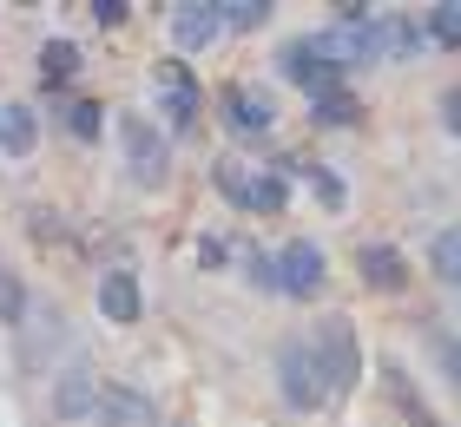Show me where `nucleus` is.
<instances>
[{
    "mask_svg": "<svg viewBox=\"0 0 461 427\" xmlns=\"http://www.w3.org/2000/svg\"><path fill=\"white\" fill-rule=\"evenodd\" d=\"M0 309H20V289H14V276L0 270Z\"/></svg>",
    "mask_w": 461,
    "mask_h": 427,
    "instance_id": "nucleus-26",
    "label": "nucleus"
},
{
    "mask_svg": "<svg viewBox=\"0 0 461 427\" xmlns=\"http://www.w3.org/2000/svg\"><path fill=\"white\" fill-rule=\"evenodd\" d=\"M442 369H448V375L461 381V349H455V342H442Z\"/></svg>",
    "mask_w": 461,
    "mask_h": 427,
    "instance_id": "nucleus-27",
    "label": "nucleus"
},
{
    "mask_svg": "<svg viewBox=\"0 0 461 427\" xmlns=\"http://www.w3.org/2000/svg\"><path fill=\"white\" fill-rule=\"evenodd\" d=\"M67 132H73V138H99V105H93V99H73V105H67Z\"/></svg>",
    "mask_w": 461,
    "mask_h": 427,
    "instance_id": "nucleus-19",
    "label": "nucleus"
},
{
    "mask_svg": "<svg viewBox=\"0 0 461 427\" xmlns=\"http://www.w3.org/2000/svg\"><path fill=\"white\" fill-rule=\"evenodd\" d=\"M106 427H158V414H152V401H145L139 388H119V381H106L99 388V408H93Z\"/></svg>",
    "mask_w": 461,
    "mask_h": 427,
    "instance_id": "nucleus-9",
    "label": "nucleus"
},
{
    "mask_svg": "<svg viewBox=\"0 0 461 427\" xmlns=\"http://www.w3.org/2000/svg\"><path fill=\"white\" fill-rule=\"evenodd\" d=\"M310 361H317L323 395L356 388V375H363V349H356V329L343 323V316H330V323L317 329V342H310Z\"/></svg>",
    "mask_w": 461,
    "mask_h": 427,
    "instance_id": "nucleus-2",
    "label": "nucleus"
},
{
    "mask_svg": "<svg viewBox=\"0 0 461 427\" xmlns=\"http://www.w3.org/2000/svg\"><path fill=\"white\" fill-rule=\"evenodd\" d=\"M317 53H323L337 73H349V67H369V59L383 53V20H375L369 7H343V27L317 33Z\"/></svg>",
    "mask_w": 461,
    "mask_h": 427,
    "instance_id": "nucleus-1",
    "label": "nucleus"
},
{
    "mask_svg": "<svg viewBox=\"0 0 461 427\" xmlns=\"http://www.w3.org/2000/svg\"><path fill=\"white\" fill-rule=\"evenodd\" d=\"M33 138H40V125H33V112L27 105H0V152H33Z\"/></svg>",
    "mask_w": 461,
    "mask_h": 427,
    "instance_id": "nucleus-13",
    "label": "nucleus"
},
{
    "mask_svg": "<svg viewBox=\"0 0 461 427\" xmlns=\"http://www.w3.org/2000/svg\"><path fill=\"white\" fill-rule=\"evenodd\" d=\"M165 93V119L178 125V132H192L198 125V85H158Z\"/></svg>",
    "mask_w": 461,
    "mask_h": 427,
    "instance_id": "nucleus-16",
    "label": "nucleus"
},
{
    "mask_svg": "<svg viewBox=\"0 0 461 427\" xmlns=\"http://www.w3.org/2000/svg\"><path fill=\"white\" fill-rule=\"evenodd\" d=\"M93 408H99V381L86 369H73L59 381V414H93Z\"/></svg>",
    "mask_w": 461,
    "mask_h": 427,
    "instance_id": "nucleus-14",
    "label": "nucleus"
},
{
    "mask_svg": "<svg viewBox=\"0 0 461 427\" xmlns=\"http://www.w3.org/2000/svg\"><path fill=\"white\" fill-rule=\"evenodd\" d=\"M310 178H317V198H323V204H343V184H337V171H310Z\"/></svg>",
    "mask_w": 461,
    "mask_h": 427,
    "instance_id": "nucleus-23",
    "label": "nucleus"
},
{
    "mask_svg": "<svg viewBox=\"0 0 461 427\" xmlns=\"http://www.w3.org/2000/svg\"><path fill=\"white\" fill-rule=\"evenodd\" d=\"M218 178H224V198L244 204V210H277L284 204V178H277V171H238V165H224Z\"/></svg>",
    "mask_w": 461,
    "mask_h": 427,
    "instance_id": "nucleus-5",
    "label": "nucleus"
},
{
    "mask_svg": "<svg viewBox=\"0 0 461 427\" xmlns=\"http://www.w3.org/2000/svg\"><path fill=\"white\" fill-rule=\"evenodd\" d=\"M442 119H448V132H455V138H461V85H455V93H448V99H442Z\"/></svg>",
    "mask_w": 461,
    "mask_h": 427,
    "instance_id": "nucleus-25",
    "label": "nucleus"
},
{
    "mask_svg": "<svg viewBox=\"0 0 461 427\" xmlns=\"http://www.w3.org/2000/svg\"><path fill=\"white\" fill-rule=\"evenodd\" d=\"M40 67H47V85H67V79L79 73V47H67V40H47Z\"/></svg>",
    "mask_w": 461,
    "mask_h": 427,
    "instance_id": "nucleus-17",
    "label": "nucleus"
},
{
    "mask_svg": "<svg viewBox=\"0 0 461 427\" xmlns=\"http://www.w3.org/2000/svg\"><path fill=\"white\" fill-rule=\"evenodd\" d=\"M224 125L238 138H264L270 125H277V105H270V93H258V85H230L224 93Z\"/></svg>",
    "mask_w": 461,
    "mask_h": 427,
    "instance_id": "nucleus-3",
    "label": "nucleus"
},
{
    "mask_svg": "<svg viewBox=\"0 0 461 427\" xmlns=\"http://www.w3.org/2000/svg\"><path fill=\"white\" fill-rule=\"evenodd\" d=\"M284 73L297 79L303 93H317V99H323V93H337V79H343V73L317 53V40H297V47H284Z\"/></svg>",
    "mask_w": 461,
    "mask_h": 427,
    "instance_id": "nucleus-7",
    "label": "nucleus"
},
{
    "mask_svg": "<svg viewBox=\"0 0 461 427\" xmlns=\"http://www.w3.org/2000/svg\"><path fill=\"white\" fill-rule=\"evenodd\" d=\"M429 33L442 40V47H461V7H435L429 13Z\"/></svg>",
    "mask_w": 461,
    "mask_h": 427,
    "instance_id": "nucleus-21",
    "label": "nucleus"
},
{
    "mask_svg": "<svg viewBox=\"0 0 461 427\" xmlns=\"http://www.w3.org/2000/svg\"><path fill=\"white\" fill-rule=\"evenodd\" d=\"M218 20H224V27H264L270 7H264V0H238V7H218Z\"/></svg>",
    "mask_w": 461,
    "mask_h": 427,
    "instance_id": "nucleus-20",
    "label": "nucleus"
},
{
    "mask_svg": "<svg viewBox=\"0 0 461 427\" xmlns=\"http://www.w3.org/2000/svg\"><path fill=\"white\" fill-rule=\"evenodd\" d=\"M435 276H442V283H461V230H442V237H435Z\"/></svg>",
    "mask_w": 461,
    "mask_h": 427,
    "instance_id": "nucleus-18",
    "label": "nucleus"
},
{
    "mask_svg": "<svg viewBox=\"0 0 461 427\" xmlns=\"http://www.w3.org/2000/svg\"><path fill=\"white\" fill-rule=\"evenodd\" d=\"M277 289L317 296V289H323V250H317V244H290V250L277 256Z\"/></svg>",
    "mask_w": 461,
    "mask_h": 427,
    "instance_id": "nucleus-8",
    "label": "nucleus"
},
{
    "mask_svg": "<svg viewBox=\"0 0 461 427\" xmlns=\"http://www.w3.org/2000/svg\"><path fill=\"white\" fill-rule=\"evenodd\" d=\"M93 20H99V27H119L125 7H119V0H93Z\"/></svg>",
    "mask_w": 461,
    "mask_h": 427,
    "instance_id": "nucleus-24",
    "label": "nucleus"
},
{
    "mask_svg": "<svg viewBox=\"0 0 461 427\" xmlns=\"http://www.w3.org/2000/svg\"><path fill=\"white\" fill-rule=\"evenodd\" d=\"M99 309L113 316V323H139V309H145V296H139V283L125 270H113L106 283H99Z\"/></svg>",
    "mask_w": 461,
    "mask_h": 427,
    "instance_id": "nucleus-12",
    "label": "nucleus"
},
{
    "mask_svg": "<svg viewBox=\"0 0 461 427\" xmlns=\"http://www.w3.org/2000/svg\"><path fill=\"white\" fill-rule=\"evenodd\" d=\"M356 270H363L369 289H402L409 283V263H402V250H395V244H363Z\"/></svg>",
    "mask_w": 461,
    "mask_h": 427,
    "instance_id": "nucleus-10",
    "label": "nucleus"
},
{
    "mask_svg": "<svg viewBox=\"0 0 461 427\" xmlns=\"http://www.w3.org/2000/svg\"><path fill=\"white\" fill-rule=\"evenodd\" d=\"M383 47L389 53H415V47H422V33H415V27H383Z\"/></svg>",
    "mask_w": 461,
    "mask_h": 427,
    "instance_id": "nucleus-22",
    "label": "nucleus"
},
{
    "mask_svg": "<svg viewBox=\"0 0 461 427\" xmlns=\"http://www.w3.org/2000/svg\"><path fill=\"white\" fill-rule=\"evenodd\" d=\"M125 165H132V178L139 184H158L165 178V132L158 125H145V119H125Z\"/></svg>",
    "mask_w": 461,
    "mask_h": 427,
    "instance_id": "nucleus-4",
    "label": "nucleus"
},
{
    "mask_svg": "<svg viewBox=\"0 0 461 427\" xmlns=\"http://www.w3.org/2000/svg\"><path fill=\"white\" fill-rule=\"evenodd\" d=\"M277 381H284V401L290 408H317L323 401V381H317V361H310V349H297V342H290V349L277 355Z\"/></svg>",
    "mask_w": 461,
    "mask_h": 427,
    "instance_id": "nucleus-6",
    "label": "nucleus"
},
{
    "mask_svg": "<svg viewBox=\"0 0 461 427\" xmlns=\"http://www.w3.org/2000/svg\"><path fill=\"white\" fill-rule=\"evenodd\" d=\"M356 119H363V105H356V93H343V85L317 99V125H330V132H343V125H356Z\"/></svg>",
    "mask_w": 461,
    "mask_h": 427,
    "instance_id": "nucleus-15",
    "label": "nucleus"
},
{
    "mask_svg": "<svg viewBox=\"0 0 461 427\" xmlns=\"http://www.w3.org/2000/svg\"><path fill=\"white\" fill-rule=\"evenodd\" d=\"M212 33H218V7H178L172 13L178 53H204V47H212Z\"/></svg>",
    "mask_w": 461,
    "mask_h": 427,
    "instance_id": "nucleus-11",
    "label": "nucleus"
}]
</instances>
